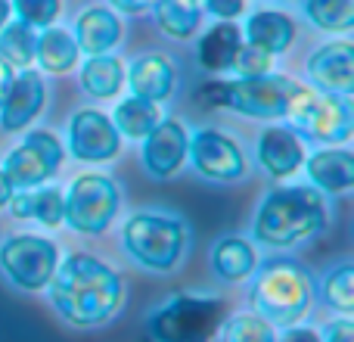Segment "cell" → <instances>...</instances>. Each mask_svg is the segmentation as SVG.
Returning a JSON list of instances; mask_svg holds the SVG:
<instances>
[{
    "mask_svg": "<svg viewBox=\"0 0 354 342\" xmlns=\"http://www.w3.org/2000/svg\"><path fill=\"white\" fill-rule=\"evenodd\" d=\"M224 342H277V327L268 324L258 312L230 314L221 327Z\"/></svg>",
    "mask_w": 354,
    "mask_h": 342,
    "instance_id": "obj_29",
    "label": "cell"
},
{
    "mask_svg": "<svg viewBox=\"0 0 354 342\" xmlns=\"http://www.w3.org/2000/svg\"><path fill=\"white\" fill-rule=\"evenodd\" d=\"M12 66H6L3 60H0V103H3V97H6V91H10V84H12Z\"/></svg>",
    "mask_w": 354,
    "mask_h": 342,
    "instance_id": "obj_40",
    "label": "cell"
},
{
    "mask_svg": "<svg viewBox=\"0 0 354 342\" xmlns=\"http://www.w3.org/2000/svg\"><path fill=\"white\" fill-rule=\"evenodd\" d=\"M202 10L218 19H236L245 10V0H202Z\"/></svg>",
    "mask_w": 354,
    "mask_h": 342,
    "instance_id": "obj_36",
    "label": "cell"
},
{
    "mask_svg": "<svg viewBox=\"0 0 354 342\" xmlns=\"http://www.w3.org/2000/svg\"><path fill=\"white\" fill-rule=\"evenodd\" d=\"M47 103V87L37 72H19L12 75V84L0 103V128L3 131H25Z\"/></svg>",
    "mask_w": 354,
    "mask_h": 342,
    "instance_id": "obj_15",
    "label": "cell"
},
{
    "mask_svg": "<svg viewBox=\"0 0 354 342\" xmlns=\"http://www.w3.org/2000/svg\"><path fill=\"white\" fill-rule=\"evenodd\" d=\"M301 165L311 177V187L320 193L342 196L354 190V156L345 147H324L308 156Z\"/></svg>",
    "mask_w": 354,
    "mask_h": 342,
    "instance_id": "obj_16",
    "label": "cell"
},
{
    "mask_svg": "<svg viewBox=\"0 0 354 342\" xmlns=\"http://www.w3.org/2000/svg\"><path fill=\"white\" fill-rule=\"evenodd\" d=\"M122 246L140 268L168 274L183 262L189 249V227L177 215L134 212L122 224Z\"/></svg>",
    "mask_w": 354,
    "mask_h": 342,
    "instance_id": "obj_5",
    "label": "cell"
},
{
    "mask_svg": "<svg viewBox=\"0 0 354 342\" xmlns=\"http://www.w3.org/2000/svg\"><path fill=\"white\" fill-rule=\"evenodd\" d=\"M305 12L320 31H345L354 28V0H305Z\"/></svg>",
    "mask_w": 354,
    "mask_h": 342,
    "instance_id": "obj_28",
    "label": "cell"
},
{
    "mask_svg": "<svg viewBox=\"0 0 354 342\" xmlns=\"http://www.w3.org/2000/svg\"><path fill=\"white\" fill-rule=\"evenodd\" d=\"M245 37H249L252 47L264 50L268 56L286 53L289 44L295 41V22L280 10H261L255 16H249Z\"/></svg>",
    "mask_w": 354,
    "mask_h": 342,
    "instance_id": "obj_21",
    "label": "cell"
},
{
    "mask_svg": "<svg viewBox=\"0 0 354 342\" xmlns=\"http://www.w3.org/2000/svg\"><path fill=\"white\" fill-rule=\"evenodd\" d=\"M308 78L320 93L348 97L354 91V47L348 41H330L308 60Z\"/></svg>",
    "mask_w": 354,
    "mask_h": 342,
    "instance_id": "obj_14",
    "label": "cell"
},
{
    "mask_svg": "<svg viewBox=\"0 0 354 342\" xmlns=\"http://www.w3.org/2000/svg\"><path fill=\"white\" fill-rule=\"evenodd\" d=\"M230 318V302L212 293H177L147 318L153 342H214Z\"/></svg>",
    "mask_w": 354,
    "mask_h": 342,
    "instance_id": "obj_4",
    "label": "cell"
},
{
    "mask_svg": "<svg viewBox=\"0 0 354 342\" xmlns=\"http://www.w3.org/2000/svg\"><path fill=\"white\" fill-rule=\"evenodd\" d=\"M53 312L72 327H103L124 305V277L109 262L87 252L59 258L47 283Z\"/></svg>",
    "mask_w": 354,
    "mask_h": 342,
    "instance_id": "obj_1",
    "label": "cell"
},
{
    "mask_svg": "<svg viewBox=\"0 0 354 342\" xmlns=\"http://www.w3.org/2000/svg\"><path fill=\"white\" fill-rule=\"evenodd\" d=\"M187 150H189V131L183 122L177 118H162L147 137H143V150L140 159L143 168L153 181H168L187 162Z\"/></svg>",
    "mask_w": 354,
    "mask_h": 342,
    "instance_id": "obj_13",
    "label": "cell"
},
{
    "mask_svg": "<svg viewBox=\"0 0 354 342\" xmlns=\"http://www.w3.org/2000/svg\"><path fill=\"white\" fill-rule=\"evenodd\" d=\"M159 122H162L159 103H149V100H140V97L122 100L115 106V116H112V125L118 128V134L131 137V141H143Z\"/></svg>",
    "mask_w": 354,
    "mask_h": 342,
    "instance_id": "obj_25",
    "label": "cell"
},
{
    "mask_svg": "<svg viewBox=\"0 0 354 342\" xmlns=\"http://www.w3.org/2000/svg\"><path fill=\"white\" fill-rule=\"evenodd\" d=\"M78 44L68 31L62 28H47L41 37H37V50H35V60L41 62L44 72L50 75H62L68 69H75L78 62Z\"/></svg>",
    "mask_w": 354,
    "mask_h": 342,
    "instance_id": "obj_24",
    "label": "cell"
},
{
    "mask_svg": "<svg viewBox=\"0 0 354 342\" xmlns=\"http://www.w3.org/2000/svg\"><path fill=\"white\" fill-rule=\"evenodd\" d=\"M115 10H122V12H131V16H137V12H147V10H153L159 0H109Z\"/></svg>",
    "mask_w": 354,
    "mask_h": 342,
    "instance_id": "obj_39",
    "label": "cell"
},
{
    "mask_svg": "<svg viewBox=\"0 0 354 342\" xmlns=\"http://www.w3.org/2000/svg\"><path fill=\"white\" fill-rule=\"evenodd\" d=\"M124 81L131 84V97L149 100V103H162L174 93V62L162 53H147L131 66V75H124Z\"/></svg>",
    "mask_w": 354,
    "mask_h": 342,
    "instance_id": "obj_18",
    "label": "cell"
},
{
    "mask_svg": "<svg viewBox=\"0 0 354 342\" xmlns=\"http://www.w3.org/2000/svg\"><path fill=\"white\" fill-rule=\"evenodd\" d=\"M227 93H230L227 81H205V84L196 91V103L208 106V109H227Z\"/></svg>",
    "mask_w": 354,
    "mask_h": 342,
    "instance_id": "obj_34",
    "label": "cell"
},
{
    "mask_svg": "<svg viewBox=\"0 0 354 342\" xmlns=\"http://www.w3.org/2000/svg\"><path fill=\"white\" fill-rule=\"evenodd\" d=\"M10 6L19 12V22L31 28H50L62 10V0H10Z\"/></svg>",
    "mask_w": 354,
    "mask_h": 342,
    "instance_id": "obj_32",
    "label": "cell"
},
{
    "mask_svg": "<svg viewBox=\"0 0 354 342\" xmlns=\"http://www.w3.org/2000/svg\"><path fill=\"white\" fill-rule=\"evenodd\" d=\"M326 227H330V208L324 193L305 183H289V187H274L261 199L252 221V237L270 249H292L320 237Z\"/></svg>",
    "mask_w": 354,
    "mask_h": 342,
    "instance_id": "obj_2",
    "label": "cell"
},
{
    "mask_svg": "<svg viewBox=\"0 0 354 342\" xmlns=\"http://www.w3.org/2000/svg\"><path fill=\"white\" fill-rule=\"evenodd\" d=\"M66 150L50 131H28L25 141L3 159V174L16 190H37L59 171Z\"/></svg>",
    "mask_w": 354,
    "mask_h": 342,
    "instance_id": "obj_10",
    "label": "cell"
},
{
    "mask_svg": "<svg viewBox=\"0 0 354 342\" xmlns=\"http://www.w3.org/2000/svg\"><path fill=\"white\" fill-rule=\"evenodd\" d=\"M233 72L239 78H258V75H268L270 72V56L264 50L252 47V44H239L236 56H233Z\"/></svg>",
    "mask_w": 354,
    "mask_h": 342,
    "instance_id": "obj_33",
    "label": "cell"
},
{
    "mask_svg": "<svg viewBox=\"0 0 354 342\" xmlns=\"http://www.w3.org/2000/svg\"><path fill=\"white\" fill-rule=\"evenodd\" d=\"M252 280L249 299L255 312L274 327H295L308 318L314 305V283L311 274L299 262L277 258L258 268Z\"/></svg>",
    "mask_w": 354,
    "mask_h": 342,
    "instance_id": "obj_3",
    "label": "cell"
},
{
    "mask_svg": "<svg viewBox=\"0 0 354 342\" xmlns=\"http://www.w3.org/2000/svg\"><path fill=\"white\" fill-rule=\"evenodd\" d=\"M12 193H16V187H12L10 177H6L3 168H0V208H6V202L12 199Z\"/></svg>",
    "mask_w": 354,
    "mask_h": 342,
    "instance_id": "obj_41",
    "label": "cell"
},
{
    "mask_svg": "<svg viewBox=\"0 0 354 342\" xmlns=\"http://www.w3.org/2000/svg\"><path fill=\"white\" fill-rule=\"evenodd\" d=\"M156 22L168 37H189L202 25V0H159L153 6Z\"/></svg>",
    "mask_w": 354,
    "mask_h": 342,
    "instance_id": "obj_26",
    "label": "cell"
},
{
    "mask_svg": "<svg viewBox=\"0 0 354 342\" xmlns=\"http://www.w3.org/2000/svg\"><path fill=\"white\" fill-rule=\"evenodd\" d=\"M320 342H354V321L351 318H336L330 324H324V330L317 333Z\"/></svg>",
    "mask_w": 354,
    "mask_h": 342,
    "instance_id": "obj_35",
    "label": "cell"
},
{
    "mask_svg": "<svg viewBox=\"0 0 354 342\" xmlns=\"http://www.w3.org/2000/svg\"><path fill=\"white\" fill-rule=\"evenodd\" d=\"M212 271L224 283H243L258 271L255 243L245 237H221L212 246Z\"/></svg>",
    "mask_w": 354,
    "mask_h": 342,
    "instance_id": "obj_20",
    "label": "cell"
},
{
    "mask_svg": "<svg viewBox=\"0 0 354 342\" xmlns=\"http://www.w3.org/2000/svg\"><path fill=\"white\" fill-rule=\"evenodd\" d=\"M31 218L44 227H59L66 218V199L59 187H37L31 193Z\"/></svg>",
    "mask_w": 354,
    "mask_h": 342,
    "instance_id": "obj_31",
    "label": "cell"
},
{
    "mask_svg": "<svg viewBox=\"0 0 354 342\" xmlns=\"http://www.w3.org/2000/svg\"><path fill=\"white\" fill-rule=\"evenodd\" d=\"M277 342H320L317 330H311V327H283V333L277 336Z\"/></svg>",
    "mask_w": 354,
    "mask_h": 342,
    "instance_id": "obj_38",
    "label": "cell"
},
{
    "mask_svg": "<svg viewBox=\"0 0 354 342\" xmlns=\"http://www.w3.org/2000/svg\"><path fill=\"white\" fill-rule=\"evenodd\" d=\"M72 37L81 53H87V56L109 53V50L122 41V19L112 10H106V6H93V10L78 16Z\"/></svg>",
    "mask_w": 354,
    "mask_h": 342,
    "instance_id": "obj_19",
    "label": "cell"
},
{
    "mask_svg": "<svg viewBox=\"0 0 354 342\" xmlns=\"http://www.w3.org/2000/svg\"><path fill=\"white\" fill-rule=\"evenodd\" d=\"M56 264H59V246L50 237L12 233L0 243V271L12 287L25 293L47 289Z\"/></svg>",
    "mask_w": 354,
    "mask_h": 342,
    "instance_id": "obj_8",
    "label": "cell"
},
{
    "mask_svg": "<svg viewBox=\"0 0 354 342\" xmlns=\"http://www.w3.org/2000/svg\"><path fill=\"white\" fill-rule=\"evenodd\" d=\"M227 109H236L249 118H283L289 106L308 91L301 81L289 75H258V78H236L227 81Z\"/></svg>",
    "mask_w": 354,
    "mask_h": 342,
    "instance_id": "obj_9",
    "label": "cell"
},
{
    "mask_svg": "<svg viewBox=\"0 0 354 342\" xmlns=\"http://www.w3.org/2000/svg\"><path fill=\"white\" fill-rule=\"evenodd\" d=\"M122 150V134L109 116L97 109H81L68 122V153L78 162H109Z\"/></svg>",
    "mask_w": 354,
    "mask_h": 342,
    "instance_id": "obj_12",
    "label": "cell"
},
{
    "mask_svg": "<svg viewBox=\"0 0 354 342\" xmlns=\"http://www.w3.org/2000/svg\"><path fill=\"white\" fill-rule=\"evenodd\" d=\"M283 118L299 137L317 141L324 147H339L354 131V112L348 97H336V93L305 91Z\"/></svg>",
    "mask_w": 354,
    "mask_h": 342,
    "instance_id": "obj_7",
    "label": "cell"
},
{
    "mask_svg": "<svg viewBox=\"0 0 354 342\" xmlns=\"http://www.w3.org/2000/svg\"><path fill=\"white\" fill-rule=\"evenodd\" d=\"M187 159L193 162L196 174H202L205 181H214V183H236L249 171L243 147L230 134L214 128H202L199 134L189 137Z\"/></svg>",
    "mask_w": 354,
    "mask_h": 342,
    "instance_id": "obj_11",
    "label": "cell"
},
{
    "mask_svg": "<svg viewBox=\"0 0 354 342\" xmlns=\"http://www.w3.org/2000/svg\"><path fill=\"white\" fill-rule=\"evenodd\" d=\"M258 165L270 177H289L305 162V143L292 128H264L258 137Z\"/></svg>",
    "mask_w": 354,
    "mask_h": 342,
    "instance_id": "obj_17",
    "label": "cell"
},
{
    "mask_svg": "<svg viewBox=\"0 0 354 342\" xmlns=\"http://www.w3.org/2000/svg\"><path fill=\"white\" fill-rule=\"evenodd\" d=\"M239 44H243V31L233 19H221L214 22L205 35L199 37V66L208 69V72H227L233 66V56H236Z\"/></svg>",
    "mask_w": 354,
    "mask_h": 342,
    "instance_id": "obj_22",
    "label": "cell"
},
{
    "mask_svg": "<svg viewBox=\"0 0 354 342\" xmlns=\"http://www.w3.org/2000/svg\"><path fill=\"white\" fill-rule=\"evenodd\" d=\"M324 302L339 312L342 318H351L354 312V268L348 262L336 264L330 274L324 277Z\"/></svg>",
    "mask_w": 354,
    "mask_h": 342,
    "instance_id": "obj_30",
    "label": "cell"
},
{
    "mask_svg": "<svg viewBox=\"0 0 354 342\" xmlns=\"http://www.w3.org/2000/svg\"><path fill=\"white\" fill-rule=\"evenodd\" d=\"M62 199H66L62 224H68L81 237H100L122 208V190L103 171H87V174L75 177L72 187L62 193Z\"/></svg>",
    "mask_w": 354,
    "mask_h": 342,
    "instance_id": "obj_6",
    "label": "cell"
},
{
    "mask_svg": "<svg viewBox=\"0 0 354 342\" xmlns=\"http://www.w3.org/2000/svg\"><path fill=\"white\" fill-rule=\"evenodd\" d=\"M6 208H10V215L19 218V221L31 218V190H19V193H12V199L6 202Z\"/></svg>",
    "mask_w": 354,
    "mask_h": 342,
    "instance_id": "obj_37",
    "label": "cell"
},
{
    "mask_svg": "<svg viewBox=\"0 0 354 342\" xmlns=\"http://www.w3.org/2000/svg\"><path fill=\"white\" fill-rule=\"evenodd\" d=\"M10 10H12L10 0H0V28H3L6 22H10Z\"/></svg>",
    "mask_w": 354,
    "mask_h": 342,
    "instance_id": "obj_42",
    "label": "cell"
},
{
    "mask_svg": "<svg viewBox=\"0 0 354 342\" xmlns=\"http://www.w3.org/2000/svg\"><path fill=\"white\" fill-rule=\"evenodd\" d=\"M37 35L25 22H6L0 28V60L12 69H28L35 62Z\"/></svg>",
    "mask_w": 354,
    "mask_h": 342,
    "instance_id": "obj_27",
    "label": "cell"
},
{
    "mask_svg": "<svg viewBox=\"0 0 354 342\" xmlns=\"http://www.w3.org/2000/svg\"><path fill=\"white\" fill-rule=\"evenodd\" d=\"M122 84H124V66L115 56L100 53V56H91V60L81 66V87H84L91 97L109 100L122 91Z\"/></svg>",
    "mask_w": 354,
    "mask_h": 342,
    "instance_id": "obj_23",
    "label": "cell"
}]
</instances>
